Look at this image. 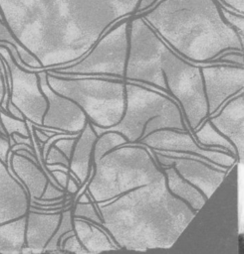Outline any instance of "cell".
Listing matches in <instances>:
<instances>
[{"mask_svg":"<svg viewBox=\"0 0 244 254\" xmlns=\"http://www.w3.org/2000/svg\"><path fill=\"white\" fill-rule=\"evenodd\" d=\"M140 0H0L3 21L41 69L82 59L118 21L133 16Z\"/></svg>","mask_w":244,"mask_h":254,"instance_id":"obj_1","label":"cell"},{"mask_svg":"<svg viewBox=\"0 0 244 254\" xmlns=\"http://www.w3.org/2000/svg\"><path fill=\"white\" fill-rule=\"evenodd\" d=\"M96 205L101 226L120 249L131 251L172 247L198 213L168 190L164 174Z\"/></svg>","mask_w":244,"mask_h":254,"instance_id":"obj_2","label":"cell"},{"mask_svg":"<svg viewBox=\"0 0 244 254\" xmlns=\"http://www.w3.org/2000/svg\"><path fill=\"white\" fill-rule=\"evenodd\" d=\"M138 16L189 62L216 63L225 52H243L244 40L225 22L216 0H159Z\"/></svg>","mask_w":244,"mask_h":254,"instance_id":"obj_3","label":"cell"},{"mask_svg":"<svg viewBox=\"0 0 244 254\" xmlns=\"http://www.w3.org/2000/svg\"><path fill=\"white\" fill-rule=\"evenodd\" d=\"M92 164L94 174L86 190L97 203L147 185L163 174L153 152L138 142L118 146Z\"/></svg>","mask_w":244,"mask_h":254,"instance_id":"obj_4","label":"cell"},{"mask_svg":"<svg viewBox=\"0 0 244 254\" xmlns=\"http://www.w3.org/2000/svg\"><path fill=\"white\" fill-rule=\"evenodd\" d=\"M93 128L98 136L109 130L117 131L129 144L164 128L191 132L179 105L171 96L129 81H125V106L121 121L109 128L95 125Z\"/></svg>","mask_w":244,"mask_h":254,"instance_id":"obj_5","label":"cell"},{"mask_svg":"<svg viewBox=\"0 0 244 254\" xmlns=\"http://www.w3.org/2000/svg\"><path fill=\"white\" fill-rule=\"evenodd\" d=\"M47 82L54 91L75 101L95 126L109 128L123 116L124 80L47 71Z\"/></svg>","mask_w":244,"mask_h":254,"instance_id":"obj_6","label":"cell"},{"mask_svg":"<svg viewBox=\"0 0 244 254\" xmlns=\"http://www.w3.org/2000/svg\"><path fill=\"white\" fill-rule=\"evenodd\" d=\"M175 53L166 43L160 56V68L168 93L179 105L191 132L207 117V102L203 90L200 66Z\"/></svg>","mask_w":244,"mask_h":254,"instance_id":"obj_7","label":"cell"},{"mask_svg":"<svg viewBox=\"0 0 244 254\" xmlns=\"http://www.w3.org/2000/svg\"><path fill=\"white\" fill-rule=\"evenodd\" d=\"M164 45L165 42L140 16H131L123 80L171 96L166 89L165 79L160 68V56Z\"/></svg>","mask_w":244,"mask_h":254,"instance_id":"obj_8","label":"cell"},{"mask_svg":"<svg viewBox=\"0 0 244 254\" xmlns=\"http://www.w3.org/2000/svg\"><path fill=\"white\" fill-rule=\"evenodd\" d=\"M129 20L130 17H126L113 25L79 61L66 66L46 70L68 74L112 76L123 80L128 53Z\"/></svg>","mask_w":244,"mask_h":254,"instance_id":"obj_9","label":"cell"},{"mask_svg":"<svg viewBox=\"0 0 244 254\" xmlns=\"http://www.w3.org/2000/svg\"><path fill=\"white\" fill-rule=\"evenodd\" d=\"M0 58L6 63L10 80L9 101L23 114L25 120L34 125H42L48 102L43 94L38 70L19 65L7 47L0 45Z\"/></svg>","mask_w":244,"mask_h":254,"instance_id":"obj_10","label":"cell"},{"mask_svg":"<svg viewBox=\"0 0 244 254\" xmlns=\"http://www.w3.org/2000/svg\"><path fill=\"white\" fill-rule=\"evenodd\" d=\"M160 167L173 166L178 174L196 187L207 199L215 192L231 170L226 169L200 156L188 153H158L152 151Z\"/></svg>","mask_w":244,"mask_h":254,"instance_id":"obj_11","label":"cell"},{"mask_svg":"<svg viewBox=\"0 0 244 254\" xmlns=\"http://www.w3.org/2000/svg\"><path fill=\"white\" fill-rule=\"evenodd\" d=\"M138 143L145 145L151 151L158 153H188L205 158L212 163L230 169L238 164L237 158L220 148H206L200 146L191 132L164 128L143 137Z\"/></svg>","mask_w":244,"mask_h":254,"instance_id":"obj_12","label":"cell"},{"mask_svg":"<svg viewBox=\"0 0 244 254\" xmlns=\"http://www.w3.org/2000/svg\"><path fill=\"white\" fill-rule=\"evenodd\" d=\"M200 72L207 102V117L214 115L226 101L244 91L243 65L212 63L200 66Z\"/></svg>","mask_w":244,"mask_h":254,"instance_id":"obj_13","label":"cell"},{"mask_svg":"<svg viewBox=\"0 0 244 254\" xmlns=\"http://www.w3.org/2000/svg\"><path fill=\"white\" fill-rule=\"evenodd\" d=\"M40 88L47 98L48 106L42 125L35 128L53 132L80 133L86 125L87 116L83 109L72 99L54 91L47 82L46 69H37Z\"/></svg>","mask_w":244,"mask_h":254,"instance_id":"obj_14","label":"cell"},{"mask_svg":"<svg viewBox=\"0 0 244 254\" xmlns=\"http://www.w3.org/2000/svg\"><path fill=\"white\" fill-rule=\"evenodd\" d=\"M206 119L233 144L237 151V161L242 164L244 154V91L230 98L214 115Z\"/></svg>","mask_w":244,"mask_h":254,"instance_id":"obj_15","label":"cell"},{"mask_svg":"<svg viewBox=\"0 0 244 254\" xmlns=\"http://www.w3.org/2000/svg\"><path fill=\"white\" fill-rule=\"evenodd\" d=\"M29 194L11 168L0 159V224L26 215Z\"/></svg>","mask_w":244,"mask_h":254,"instance_id":"obj_16","label":"cell"},{"mask_svg":"<svg viewBox=\"0 0 244 254\" xmlns=\"http://www.w3.org/2000/svg\"><path fill=\"white\" fill-rule=\"evenodd\" d=\"M62 211L42 213L34 210L26 214L25 246L21 253H43L61 220Z\"/></svg>","mask_w":244,"mask_h":254,"instance_id":"obj_17","label":"cell"},{"mask_svg":"<svg viewBox=\"0 0 244 254\" xmlns=\"http://www.w3.org/2000/svg\"><path fill=\"white\" fill-rule=\"evenodd\" d=\"M98 138L92 123L87 120L85 127L78 134L72 151L69 174L82 186L89 177L92 166L93 150Z\"/></svg>","mask_w":244,"mask_h":254,"instance_id":"obj_18","label":"cell"},{"mask_svg":"<svg viewBox=\"0 0 244 254\" xmlns=\"http://www.w3.org/2000/svg\"><path fill=\"white\" fill-rule=\"evenodd\" d=\"M8 166L26 189L30 200L40 198L49 181L42 167L38 163L17 153L9 155Z\"/></svg>","mask_w":244,"mask_h":254,"instance_id":"obj_19","label":"cell"},{"mask_svg":"<svg viewBox=\"0 0 244 254\" xmlns=\"http://www.w3.org/2000/svg\"><path fill=\"white\" fill-rule=\"evenodd\" d=\"M73 229L75 235L87 250L88 254L120 250L114 239L101 225L85 219L73 217Z\"/></svg>","mask_w":244,"mask_h":254,"instance_id":"obj_20","label":"cell"},{"mask_svg":"<svg viewBox=\"0 0 244 254\" xmlns=\"http://www.w3.org/2000/svg\"><path fill=\"white\" fill-rule=\"evenodd\" d=\"M168 190L198 212L208 200L207 197L192 184L184 180L173 166L161 167Z\"/></svg>","mask_w":244,"mask_h":254,"instance_id":"obj_21","label":"cell"},{"mask_svg":"<svg viewBox=\"0 0 244 254\" xmlns=\"http://www.w3.org/2000/svg\"><path fill=\"white\" fill-rule=\"evenodd\" d=\"M26 215L0 224V253L18 254L25 246Z\"/></svg>","mask_w":244,"mask_h":254,"instance_id":"obj_22","label":"cell"},{"mask_svg":"<svg viewBox=\"0 0 244 254\" xmlns=\"http://www.w3.org/2000/svg\"><path fill=\"white\" fill-rule=\"evenodd\" d=\"M197 143L206 148H220L234 155L237 158V151L233 144L221 133H219L212 124L205 118V120L192 131Z\"/></svg>","mask_w":244,"mask_h":254,"instance_id":"obj_23","label":"cell"},{"mask_svg":"<svg viewBox=\"0 0 244 254\" xmlns=\"http://www.w3.org/2000/svg\"><path fill=\"white\" fill-rule=\"evenodd\" d=\"M72 207L73 202L69 203L63 210L61 215L60 223L57 227V230L55 231L54 235L51 237V239L48 241L47 245L44 248V252H62L60 249V238L67 232L74 230L73 229V215H72Z\"/></svg>","mask_w":244,"mask_h":254,"instance_id":"obj_24","label":"cell"},{"mask_svg":"<svg viewBox=\"0 0 244 254\" xmlns=\"http://www.w3.org/2000/svg\"><path fill=\"white\" fill-rule=\"evenodd\" d=\"M126 139L117 131H106L98 136L93 150V159L92 162L101 158L108 151L121 146L122 144H126Z\"/></svg>","mask_w":244,"mask_h":254,"instance_id":"obj_25","label":"cell"},{"mask_svg":"<svg viewBox=\"0 0 244 254\" xmlns=\"http://www.w3.org/2000/svg\"><path fill=\"white\" fill-rule=\"evenodd\" d=\"M0 42H6L10 43L15 47V49L18 52V55L21 59V61L30 68L33 69H41V64L39 61L29 52L27 51L13 36L11 31L8 29L6 24L0 19Z\"/></svg>","mask_w":244,"mask_h":254,"instance_id":"obj_26","label":"cell"},{"mask_svg":"<svg viewBox=\"0 0 244 254\" xmlns=\"http://www.w3.org/2000/svg\"><path fill=\"white\" fill-rule=\"evenodd\" d=\"M0 121L9 138L13 133H19L23 136H31L32 124L30 121L15 118L3 110H0Z\"/></svg>","mask_w":244,"mask_h":254,"instance_id":"obj_27","label":"cell"},{"mask_svg":"<svg viewBox=\"0 0 244 254\" xmlns=\"http://www.w3.org/2000/svg\"><path fill=\"white\" fill-rule=\"evenodd\" d=\"M72 215L74 218L85 219L98 225L103 223L101 213L92 196L90 202H75L72 207Z\"/></svg>","mask_w":244,"mask_h":254,"instance_id":"obj_28","label":"cell"},{"mask_svg":"<svg viewBox=\"0 0 244 254\" xmlns=\"http://www.w3.org/2000/svg\"><path fill=\"white\" fill-rule=\"evenodd\" d=\"M219 7H220L221 15L225 20V22L229 26H231L238 33V35L244 40V14H241L229 8H226L221 4H219Z\"/></svg>","mask_w":244,"mask_h":254,"instance_id":"obj_29","label":"cell"},{"mask_svg":"<svg viewBox=\"0 0 244 254\" xmlns=\"http://www.w3.org/2000/svg\"><path fill=\"white\" fill-rule=\"evenodd\" d=\"M44 163L45 165H55V164H60L64 165L69 168L70 161L69 159L65 156V154L58 149L54 144H52L44 158Z\"/></svg>","mask_w":244,"mask_h":254,"instance_id":"obj_30","label":"cell"},{"mask_svg":"<svg viewBox=\"0 0 244 254\" xmlns=\"http://www.w3.org/2000/svg\"><path fill=\"white\" fill-rule=\"evenodd\" d=\"M60 249L62 252H72V253H77V254H88L87 250L83 247L82 243L80 240L77 238L75 234L67 237L63 243L61 244Z\"/></svg>","mask_w":244,"mask_h":254,"instance_id":"obj_31","label":"cell"},{"mask_svg":"<svg viewBox=\"0 0 244 254\" xmlns=\"http://www.w3.org/2000/svg\"><path fill=\"white\" fill-rule=\"evenodd\" d=\"M216 63H227L230 64L235 65H243L244 66V61H243V52L239 51H228L220 56H218L215 59Z\"/></svg>","mask_w":244,"mask_h":254,"instance_id":"obj_32","label":"cell"},{"mask_svg":"<svg viewBox=\"0 0 244 254\" xmlns=\"http://www.w3.org/2000/svg\"><path fill=\"white\" fill-rule=\"evenodd\" d=\"M66 190H62L60 188H58L57 186H55L51 181H48L46 188L44 190L43 194L41 195V197L39 199L42 200H50V199H56V198H60L62 196H65Z\"/></svg>","mask_w":244,"mask_h":254,"instance_id":"obj_33","label":"cell"},{"mask_svg":"<svg viewBox=\"0 0 244 254\" xmlns=\"http://www.w3.org/2000/svg\"><path fill=\"white\" fill-rule=\"evenodd\" d=\"M3 62V61H2ZM3 64H0V107L6 111V104L9 99V87L5 81V67H2ZM7 112V111H6Z\"/></svg>","mask_w":244,"mask_h":254,"instance_id":"obj_34","label":"cell"},{"mask_svg":"<svg viewBox=\"0 0 244 254\" xmlns=\"http://www.w3.org/2000/svg\"><path fill=\"white\" fill-rule=\"evenodd\" d=\"M76 138L77 137L61 138V139L56 140L53 143L58 149H60L65 154V156L69 159V161H70L71 156H72V151H73V148H74V145H75Z\"/></svg>","mask_w":244,"mask_h":254,"instance_id":"obj_35","label":"cell"},{"mask_svg":"<svg viewBox=\"0 0 244 254\" xmlns=\"http://www.w3.org/2000/svg\"><path fill=\"white\" fill-rule=\"evenodd\" d=\"M11 148L10 139L0 134V159L8 165L9 151Z\"/></svg>","mask_w":244,"mask_h":254,"instance_id":"obj_36","label":"cell"},{"mask_svg":"<svg viewBox=\"0 0 244 254\" xmlns=\"http://www.w3.org/2000/svg\"><path fill=\"white\" fill-rule=\"evenodd\" d=\"M219 4L238 13L244 14V0H216Z\"/></svg>","mask_w":244,"mask_h":254,"instance_id":"obj_37","label":"cell"},{"mask_svg":"<svg viewBox=\"0 0 244 254\" xmlns=\"http://www.w3.org/2000/svg\"><path fill=\"white\" fill-rule=\"evenodd\" d=\"M52 177L55 179V181L59 184V186L65 190L66 186H67V182L69 179V173L61 171V170H54V171H50Z\"/></svg>","mask_w":244,"mask_h":254,"instance_id":"obj_38","label":"cell"},{"mask_svg":"<svg viewBox=\"0 0 244 254\" xmlns=\"http://www.w3.org/2000/svg\"><path fill=\"white\" fill-rule=\"evenodd\" d=\"M10 142H11V146H13L14 144H26L32 148L33 147V139L31 138V136H23L19 133H13L10 136Z\"/></svg>","mask_w":244,"mask_h":254,"instance_id":"obj_39","label":"cell"},{"mask_svg":"<svg viewBox=\"0 0 244 254\" xmlns=\"http://www.w3.org/2000/svg\"><path fill=\"white\" fill-rule=\"evenodd\" d=\"M80 188H81V186H80L79 182H78L77 180H75V179L69 174V179H68L67 186H66V189H65L66 193L71 194V195L74 196V195L78 192V190H79Z\"/></svg>","mask_w":244,"mask_h":254,"instance_id":"obj_40","label":"cell"},{"mask_svg":"<svg viewBox=\"0 0 244 254\" xmlns=\"http://www.w3.org/2000/svg\"><path fill=\"white\" fill-rule=\"evenodd\" d=\"M158 1H159V0H140V1H139V4H138V6H137V8H136V10H135V12H134V14H133V16L138 15V14H140V13H142V12H144V11L150 9V8L153 7Z\"/></svg>","mask_w":244,"mask_h":254,"instance_id":"obj_41","label":"cell"},{"mask_svg":"<svg viewBox=\"0 0 244 254\" xmlns=\"http://www.w3.org/2000/svg\"><path fill=\"white\" fill-rule=\"evenodd\" d=\"M6 111H7V113L8 114H10L11 116H13V117H15V118H18V119H25L24 118V116H23V114L21 113V111L12 103V102H10L9 101V99H8V102H7V104H6Z\"/></svg>","mask_w":244,"mask_h":254,"instance_id":"obj_42","label":"cell"},{"mask_svg":"<svg viewBox=\"0 0 244 254\" xmlns=\"http://www.w3.org/2000/svg\"><path fill=\"white\" fill-rule=\"evenodd\" d=\"M0 110H1V109H0ZM0 134H1V135H3V136H5V137H7L8 139H10V138L7 136V134H6V132H5L4 128H3L2 124H1V121H0Z\"/></svg>","mask_w":244,"mask_h":254,"instance_id":"obj_43","label":"cell"},{"mask_svg":"<svg viewBox=\"0 0 244 254\" xmlns=\"http://www.w3.org/2000/svg\"><path fill=\"white\" fill-rule=\"evenodd\" d=\"M0 19L3 21V17H2V14H1V11H0ZM4 22V21H3Z\"/></svg>","mask_w":244,"mask_h":254,"instance_id":"obj_44","label":"cell"}]
</instances>
